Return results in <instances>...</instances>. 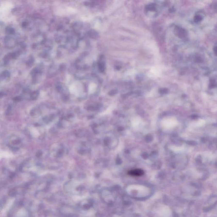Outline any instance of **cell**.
<instances>
[{"mask_svg":"<svg viewBox=\"0 0 217 217\" xmlns=\"http://www.w3.org/2000/svg\"><path fill=\"white\" fill-rule=\"evenodd\" d=\"M144 172L142 170L140 169H136L128 171V174L129 175L133 176V177H140L143 175Z\"/></svg>","mask_w":217,"mask_h":217,"instance_id":"obj_1","label":"cell"},{"mask_svg":"<svg viewBox=\"0 0 217 217\" xmlns=\"http://www.w3.org/2000/svg\"><path fill=\"white\" fill-rule=\"evenodd\" d=\"M10 72L6 70L4 71L3 72L1 75V78L3 79H8L10 77Z\"/></svg>","mask_w":217,"mask_h":217,"instance_id":"obj_2","label":"cell"},{"mask_svg":"<svg viewBox=\"0 0 217 217\" xmlns=\"http://www.w3.org/2000/svg\"><path fill=\"white\" fill-rule=\"evenodd\" d=\"M6 30V33L9 34H10V35L14 34L15 32L14 29L12 27H7Z\"/></svg>","mask_w":217,"mask_h":217,"instance_id":"obj_3","label":"cell"}]
</instances>
